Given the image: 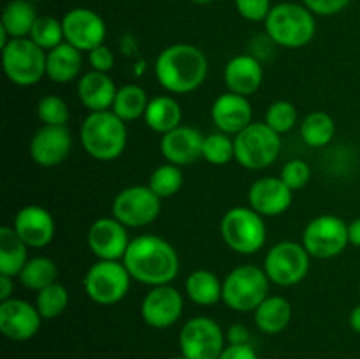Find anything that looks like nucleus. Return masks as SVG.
Returning a JSON list of instances; mask_svg holds the SVG:
<instances>
[{"mask_svg":"<svg viewBox=\"0 0 360 359\" xmlns=\"http://www.w3.org/2000/svg\"><path fill=\"white\" fill-rule=\"evenodd\" d=\"M297 108L290 101H276L267 108L266 120L264 122L281 136L290 132L297 123Z\"/></svg>","mask_w":360,"mask_h":359,"instance_id":"nucleus-39","label":"nucleus"},{"mask_svg":"<svg viewBox=\"0 0 360 359\" xmlns=\"http://www.w3.org/2000/svg\"><path fill=\"white\" fill-rule=\"evenodd\" d=\"M264 27L271 42L288 49L304 48L316 34L315 14L304 4H276L264 21Z\"/></svg>","mask_w":360,"mask_h":359,"instance_id":"nucleus-4","label":"nucleus"},{"mask_svg":"<svg viewBox=\"0 0 360 359\" xmlns=\"http://www.w3.org/2000/svg\"><path fill=\"white\" fill-rule=\"evenodd\" d=\"M88 63H90L91 70L109 74L112 70V67H115V55H112V51L108 46L102 44L88 53Z\"/></svg>","mask_w":360,"mask_h":359,"instance_id":"nucleus-42","label":"nucleus"},{"mask_svg":"<svg viewBox=\"0 0 360 359\" xmlns=\"http://www.w3.org/2000/svg\"><path fill=\"white\" fill-rule=\"evenodd\" d=\"M220 234L232 252L252 256L266 245L267 225L253 208L234 206L221 217Z\"/></svg>","mask_w":360,"mask_h":359,"instance_id":"nucleus-5","label":"nucleus"},{"mask_svg":"<svg viewBox=\"0 0 360 359\" xmlns=\"http://www.w3.org/2000/svg\"><path fill=\"white\" fill-rule=\"evenodd\" d=\"M13 291H14L13 277H7V275H0V301L11 299V294H13Z\"/></svg>","mask_w":360,"mask_h":359,"instance_id":"nucleus-46","label":"nucleus"},{"mask_svg":"<svg viewBox=\"0 0 360 359\" xmlns=\"http://www.w3.org/2000/svg\"><path fill=\"white\" fill-rule=\"evenodd\" d=\"M218 359H259L255 348L250 344L246 345H227Z\"/></svg>","mask_w":360,"mask_h":359,"instance_id":"nucleus-44","label":"nucleus"},{"mask_svg":"<svg viewBox=\"0 0 360 359\" xmlns=\"http://www.w3.org/2000/svg\"><path fill=\"white\" fill-rule=\"evenodd\" d=\"M83 51L69 42H62L56 48L46 51V76L58 84H67L81 77Z\"/></svg>","mask_w":360,"mask_h":359,"instance_id":"nucleus-25","label":"nucleus"},{"mask_svg":"<svg viewBox=\"0 0 360 359\" xmlns=\"http://www.w3.org/2000/svg\"><path fill=\"white\" fill-rule=\"evenodd\" d=\"M202 158L213 165H225L234 158V139L225 132H213L204 136Z\"/></svg>","mask_w":360,"mask_h":359,"instance_id":"nucleus-37","label":"nucleus"},{"mask_svg":"<svg viewBox=\"0 0 360 359\" xmlns=\"http://www.w3.org/2000/svg\"><path fill=\"white\" fill-rule=\"evenodd\" d=\"M183 294L176 287L169 285H158L151 287L150 292L144 296L141 303V315L148 326L155 329H165L171 327L181 319L183 315Z\"/></svg>","mask_w":360,"mask_h":359,"instance_id":"nucleus-16","label":"nucleus"},{"mask_svg":"<svg viewBox=\"0 0 360 359\" xmlns=\"http://www.w3.org/2000/svg\"><path fill=\"white\" fill-rule=\"evenodd\" d=\"M204 134L190 125H179L178 129L164 134L160 139V153L169 164L192 165L202 158Z\"/></svg>","mask_w":360,"mask_h":359,"instance_id":"nucleus-22","label":"nucleus"},{"mask_svg":"<svg viewBox=\"0 0 360 359\" xmlns=\"http://www.w3.org/2000/svg\"><path fill=\"white\" fill-rule=\"evenodd\" d=\"M294 190L285 185L280 176H264L252 183L248 190V206L262 217H278L290 208Z\"/></svg>","mask_w":360,"mask_h":359,"instance_id":"nucleus-19","label":"nucleus"},{"mask_svg":"<svg viewBox=\"0 0 360 359\" xmlns=\"http://www.w3.org/2000/svg\"><path fill=\"white\" fill-rule=\"evenodd\" d=\"M185 291L190 301L199 306H213L221 301L224 282L210 270H195L186 277Z\"/></svg>","mask_w":360,"mask_h":359,"instance_id":"nucleus-30","label":"nucleus"},{"mask_svg":"<svg viewBox=\"0 0 360 359\" xmlns=\"http://www.w3.org/2000/svg\"><path fill=\"white\" fill-rule=\"evenodd\" d=\"M281 136L266 122H253L234 136V158L248 171H262L276 162Z\"/></svg>","mask_w":360,"mask_h":359,"instance_id":"nucleus-7","label":"nucleus"},{"mask_svg":"<svg viewBox=\"0 0 360 359\" xmlns=\"http://www.w3.org/2000/svg\"><path fill=\"white\" fill-rule=\"evenodd\" d=\"M132 280L148 287L169 285L179 273L174 246L157 234H141L130 241L122 260Z\"/></svg>","mask_w":360,"mask_h":359,"instance_id":"nucleus-1","label":"nucleus"},{"mask_svg":"<svg viewBox=\"0 0 360 359\" xmlns=\"http://www.w3.org/2000/svg\"><path fill=\"white\" fill-rule=\"evenodd\" d=\"M350 2L352 0H302V4L319 16H334L347 9Z\"/></svg>","mask_w":360,"mask_h":359,"instance_id":"nucleus-43","label":"nucleus"},{"mask_svg":"<svg viewBox=\"0 0 360 359\" xmlns=\"http://www.w3.org/2000/svg\"><path fill=\"white\" fill-rule=\"evenodd\" d=\"M65 42L72 44L83 53L104 44L108 27L98 13L88 7H74L62 18Z\"/></svg>","mask_w":360,"mask_h":359,"instance_id":"nucleus-14","label":"nucleus"},{"mask_svg":"<svg viewBox=\"0 0 360 359\" xmlns=\"http://www.w3.org/2000/svg\"><path fill=\"white\" fill-rule=\"evenodd\" d=\"M269 285L271 280L264 267L241 264L225 277L221 301L234 312H255L269 296Z\"/></svg>","mask_w":360,"mask_h":359,"instance_id":"nucleus-6","label":"nucleus"},{"mask_svg":"<svg viewBox=\"0 0 360 359\" xmlns=\"http://www.w3.org/2000/svg\"><path fill=\"white\" fill-rule=\"evenodd\" d=\"M144 122L153 132L164 136L183 125V109L171 95H158V97L150 99V104L144 113Z\"/></svg>","mask_w":360,"mask_h":359,"instance_id":"nucleus-26","label":"nucleus"},{"mask_svg":"<svg viewBox=\"0 0 360 359\" xmlns=\"http://www.w3.org/2000/svg\"><path fill=\"white\" fill-rule=\"evenodd\" d=\"M132 277L122 260H97L83 278L84 292L94 303L111 306L129 294Z\"/></svg>","mask_w":360,"mask_h":359,"instance_id":"nucleus-9","label":"nucleus"},{"mask_svg":"<svg viewBox=\"0 0 360 359\" xmlns=\"http://www.w3.org/2000/svg\"><path fill=\"white\" fill-rule=\"evenodd\" d=\"M359 296H360V280H359Z\"/></svg>","mask_w":360,"mask_h":359,"instance_id":"nucleus-52","label":"nucleus"},{"mask_svg":"<svg viewBox=\"0 0 360 359\" xmlns=\"http://www.w3.org/2000/svg\"><path fill=\"white\" fill-rule=\"evenodd\" d=\"M236 9L246 21L259 23V21H266L273 6H271V0H236Z\"/></svg>","mask_w":360,"mask_h":359,"instance_id":"nucleus-41","label":"nucleus"},{"mask_svg":"<svg viewBox=\"0 0 360 359\" xmlns=\"http://www.w3.org/2000/svg\"><path fill=\"white\" fill-rule=\"evenodd\" d=\"M193 4H210V2H213V0H192Z\"/></svg>","mask_w":360,"mask_h":359,"instance_id":"nucleus-49","label":"nucleus"},{"mask_svg":"<svg viewBox=\"0 0 360 359\" xmlns=\"http://www.w3.org/2000/svg\"><path fill=\"white\" fill-rule=\"evenodd\" d=\"M309 253L302 243L280 241L271 246L264 259V271L273 284L281 287L297 285L309 273Z\"/></svg>","mask_w":360,"mask_h":359,"instance_id":"nucleus-10","label":"nucleus"},{"mask_svg":"<svg viewBox=\"0 0 360 359\" xmlns=\"http://www.w3.org/2000/svg\"><path fill=\"white\" fill-rule=\"evenodd\" d=\"M224 80L229 92L238 95L255 94L264 81V67L253 55H236L224 69Z\"/></svg>","mask_w":360,"mask_h":359,"instance_id":"nucleus-24","label":"nucleus"},{"mask_svg":"<svg viewBox=\"0 0 360 359\" xmlns=\"http://www.w3.org/2000/svg\"><path fill=\"white\" fill-rule=\"evenodd\" d=\"M348 239H350V245L360 248V217L354 218L348 224Z\"/></svg>","mask_w":360,"mask_h":359,"instance_id":"nucleus-47","label":"nucleus"},{"mask_svg":"<svg viewBox=\"0 0 360 359\" xmlns=\"http://www.w3.org/2000/svg\"><path fill=\"white\" fill-rule=\"evenodd\" d=\"M14 231L30 248H44L55 238L56 224L53 215L39 204L23 206L14 217Z\"/></svg>","mask_w":360,"mask_h":359,"instance_id":"nucleus-21","label":"nucleus"},{"mask_svg":"<svg viewBox=\"0 0 360 359\" xmlns=\"http://www.w3.org/2000/svg\"><path fill=\"white\" fill-rule=\"evenodd\" d=\"M37 18L39 14L34 2H28V0H9L2 9L0 27L9 34L11 39L28 37Z\"/></svg>","mask_w":360,"mask_h":359,"instance_id":"nucleus-29","label":"nucleus"},{"mask_svg":"<svg viewBox=\"0 0 360 359\" xmlns=\"http://www.w3.org/2000/svg\"><path fill=\"white\" fill-rule=\"evenodd\" d=\"M72 150V136L67 125H42L32 136L28 151L32 160L41 168H56L62 164Z\"/></svg>","mask_w":360,"mask_h":359,"instance_id":"nucleus-17","label":"nucleus"},{"mask_svg":"<svg viewBox=\"0 0 360 359\" xmlns=\"http://www.w3.org/2000/svg\"><path fill=\"white\" fill-rule=\"evenodd\" d=\"M148 104H150V99L144 88H141L139 84H125L118 88L111 111L118 115L123 122H134L141 116L144 118Z\"/></svg>","mask_w":360,"mask_h":359,"instance_id":"nucleus-33","label":"nucleus"},{"mask_svg":"<svg viewBox=\"0 0 360 359\" xmlns=\"http://www.w3.org/2000/svg\"><path fill=\"white\" fill-rule=\"evenodd\" d=\"M7 80L18 87H34L46 76V51L30 37L11 39L2 48Z\"/></svg>","mask_w":360,"mask_h":359,"instance_id":"nucleus-8","label":"nucleus"},{"mask_svg":"<svg viewBox=\"0 0 360 359\" xmlns=\"http://www.w3.org/2000/svg\"><path fill=\"white\" fill-rule=\"evenodd\" d=\"M225 338H227L229 345H246L250 344V329L245 324L236 322L229 327Z\"/></svg>","mask_w":360,"mask_h":359,"instance_id":"nucleus-45","label":"nucleus"},{"mask_svg":"<svg viewBox=\"0 0 360 359\" xmlns=\"http://www.w3.org/2000/svg\"><path fill=\"white\" fill-rule=\"evenodd\" d=\"M28 2H34L35 4V2H42V0H28Z\"/></svg>","mask_w":360,"mask_h":359,"instance_id":"nucleus-51","label":"nucleus"},{"mask_svg":"<svg viewBox=\"0 0 360 359\" xmlns=\"http://www.w3.org/2000/svg\"><path fill=\"white\" fill-rule=\"evenodd\" d=\"M255 324L262 333L278 334L290 324L292 305L283 296H267L253 312Z\"/></svg>","mask_w":360,"mask_h":359,"instance_id":"nucleus-28","label":"nucleus"},{"mask_svg":"<svg viewBox=\"0 0 360 359\" xmlns=\"http://www.w3.org/2000/svg\"><path fill=\"white\" fill-rule=\"evenodd\" d=\"M280 178L283 180L288 189L295 192V190L304 189L309 183V180H311V168L302 158H292V160H288L283 165Z\"/></svg>","mask_w":360,"mask_h":359,"instance_id":"nucleus-40","label":"nucleus"},{"mask_svg":"<svg viewBox=\"0 0 360 359\" xmlns=\"http://www.w3.org/2000/svg\"><path fill=\"white\" fill-rule=\"evenodd\" d=\"M58 278V267L56 263L51 257H32L28 259V263L25 264V267L21 270V273L18 275V280L23 287L30 289V291H42L48 285L55 284Z\"/></svg>","mask_w":360,"mask_h":359,"instance_id":"nucleus-31","label":"nucleus"},{"mask_svg":"<svg viewBox=\"0 0 360 359\" xmlns=\"http://www.w3.org/2000/svg\"><path fill=\"white\" fill-rule=\"evenodd\" d=\"M183 182H185V178H183L181 168L165 162V164L158 165V168L151 172L148 187H150L160 199H167V197L176 196V194L181 190Z\"/></svg>","mask_w":360,"mask_h":359,"instance_id":"nucleus-35","label":"nucleus"},{"mask_svg":"<svg viewBox=\"0 0 360 359\" xmlns=\"http://www.w3.org/2000/svg\"><path fill=\"white\" fill-rule=\"evenodd\" d=\"M160 211L162 199L148 185L127 187L112 199V217L129 229L153 224Z\"/></svg>","mask_w":360,"mask_h":359,"instance_id":"nucleus-12","label":"nucleus"},{"mask_svg":"<svg viewBox=\"0 0 360 359\" xmlns=\"http://www.w3.org/2000/svg\"><path fill=\"white\" fill-rule=\"evenodd\" d=\"M42 317L37 306L20 298L0 303V331L14 341H27L41 329Z\"/></svg>","mask_w":360,"mask_h":359,"instance_id":"nucleus-18","label":"nucleus"},{"mask_svg":"<svg viewBox=\"0 0 360 359\" xmlns=\"http://www.w3.org/2000/svg\"><path fill=\"white\" fill-rule=\"evenodd\" d=\"M79 141L91 158L111 162L122 157L129 141L127 122L109 111L88 113L79 127Z\"/></svg>","mask_w":360,"mask_h":359,"instance_id":"nucleus-3","label":"nucleus"},{"mask_svg":"<svg viewBox=\"0 0 360 359\" xmlns=\"http://www.w3.org/2000/svg\"><path fill=\"white\" fill-rule=\"evenodd\" d=\"M76 94L84 109L90 113L109 111L115 104L118 88L109 74L88 70L77 80Z\"/></svg>","mask_w":360,"mask_h":359,"instance_id":"nucleus-23","label":"nucleus"},{"mask_svg":"<svg viewBox=\"0 0 360 359\" xmlns=\"http://www.w3.org/2000/svg\"><path fill=\"white\" fill-rule=\"evenodd\" d=\"M348 322H350V327L355 331V333L360 334V305L355 306L350 312V317H348Z\"/></svg>","mask_w":360,"mask_h":359,"instance_id":"nucleus-48","label":"nucleus"},{"mask_svg":"<svg viewBox=\"0 0 360 359\" xmlns=\"http://www.w3.org/2000/svg\"><path fill=\"white\" fill-rule=\"evenodd\" d=\"M172 359H186L185 355H176V358H172Z\"/></svg>","mask_w":360,"mask_h":359,"instance_id":"nucleus-50","label":"nucleus"},{"mask_svg":"<svg viewBox=\"0 0 360 359\" xmlns=\"http://www.w3.org/2000/svg\"><path fill=\"white\" fill-rule=\"evenodd\" d=\"M37 118L42 125H58L63 127L69 123L70 109L67 102L58 95H44L37 102Z\"/></svg>","mask_w":360,"mask_h":359,"instance_id":"nucleus-38","label":"nucleus"},{"mask_svg":"<svg viewBox=\"0 0 360 359\" xmlns=\"http://www.w3.org/2000/svg\"><path fill=\"white\" fill-rule=\"evenodd\" d=\"M28 248L30 246L18 236L14 227L2 225L0 227V275L18 277L25 264L28 263Z\"/></svg>","mask_w":360,"mask_h":359,"instance_id":"nucleus-27","label":"nucleus"},{"mask_svg":"<svg viewBox=\"0 0 360 359\" xmlns=\"http://www.w3.org/2000/svg\"><path fill=\"white\" fill-rule=\"evenodd\" d=\"M130 241L129 227L115 217L97 218L88 229V248L97 260H123Z\"/></svg>","mask_w":360,"mask_h":359,"instance_id":"nucleus-15","label":"nucleus"},{"mask_svg":"<svg viewBox=\"0 0 360 359\" xmlns=\"http://www.w3.org/2000/svg\"><path fill=\"white\" fill-rule=\"evenodd\" d=\"M28 37L44 51H49V49L65 42L62 21L53 16H39Z\"/></svg>","mask_w":360,"mask_h":359,"instance_id":"nucleus-36","label":"nucleus"},{"mask_svg":"<svg viewBox=\"0 0 360 359\" xmlns=\"http://www.w3.org/2000/svg\"><path fill=\"white\" fill-rule=\"evenodd\" d=\"M211 120L220 132L238 136L250 123H253L252 102L245 95L225 92L214 99L211 106Z\"/></svg>","mask_w":360,"mask_h":359,"instance_id":"nucleus-20","label":"nucleus"},{"mask_svg":"<svg viewBox=\"0 0 360 359\" xmlns=\"http://www.w3.org/2000/svg\"><path fill=\"white\" fill-rule=\"evenodd\" d=\"M69 299L70 296L65 285H62L60 282H55V284L48 285V287L37 292V296H35V306H37L42 319H56V317L62 315L67 310Z\"/></svg>","mask_w":360,"mask_h":359,"instance_id":"nucleus-34","label":"nucleus"},{"mask_svg":"<svg viewBox=\"0 0 360 359\" xmlns=\"http://www.w3.org/2000/svg\"><path fill=\"white\" fill-rule=\"evenodd\" d=\"M302 141L311 148H323L336 136V122L329 113L313 111L301 123Z\"/></svg>","mask_w":360,"mask_h":359,"instance_id":"nucleus-32","label":"nucleus"},{"mask_svg":"<svg viewBox=\"0 0 360 359\" xmlns=\"http://www.w3.org/2000/svg\"><path fill=\"white\" fill-rule=\"evenodd\" d=\"M206 55L197 46L171 44L158 53L155 76L167 94L185 95L195 92L207 77Z\"/></svg>","mask_w":360,"mask_h":359,"instance_id":"nucleus-2","label":"nucleus"},{"mask_svg":"<svg viewBox=\"0 0 360 359\" xmlns=\"http://www.w3.org/2000/svg\"><path fill=\"white\" fill-rule=\"evenodd\" d=\"M225 348V333L211 317H192L179 331V351L186 359H218Z\"/></svg>","mask_w":360,"mask_h":359,"instance_id":"nucleus-13","label":"nucleus"},{"mask_svg":"<svg viewBox=\"0 0 360 359\" xmlns=\"http://www.w3.org/2000/svg\"><path fill=\"white\" fill-rule=\"evenodd\" d=\"M350 245L348 224L336 215H320L302 231V246L315 259H333Z\"/></svg>","mask_w":360,"mask_h":359,"instance_id":"nucleus-11","label":"nucleus"}]
</instances>
